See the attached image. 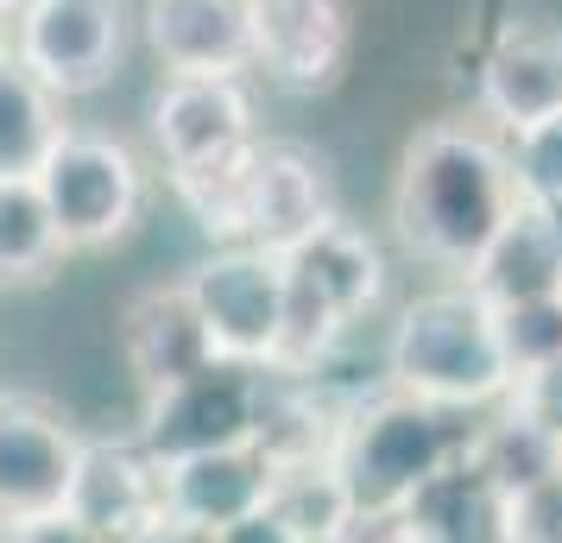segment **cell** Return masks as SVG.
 <instances>
[{
    "instance_id": "21",
    "label": "cell",
    "mask_w": 562,
    "mask_h": 543,
    "mask_svg": "<svg viewBox=\"0 0 562 543\" xmlns=\"http://www.w3.org/2000/svg\"><path fill=\"white\" fill-rule=\"evenodd\" d=\"M279 455V449H272ZM266 512H279L304 543L335 538V524L348 518V493L335 480L329 455H279L272 467V493H266Z\"/></svg>"
},
{
    "instance_id": "16",
    "label": "cell",
    "mask_w": 562,
    "mask_h": 543,
    "mask_svg": "<svg viewBox=\"0 0 562 543\" xmlns=\"http://www.w3.org/2000/svg\"><path fill=\"white\" fill-rule=\"evenodd\" d=\"M481 114L499 139L531 133L537 121L562 114V32L550 26H506L481 64Z\"/></svg>"
},
{
    "instance_id": "20",
    "label": "cell",
    "mask_w": 562,
    "mask_h": 543,
    "mask_svg": "<svg viewBox=\"0 0 562 543\" xmlns=\"http://www.w3.org/2000/svg\"><path fill=\"white\" fill-rule=\"evenodd\" d=\"M64 259L38 178H0V285H38Z\"/></svg>"
},
{
    "instance_id": "1",
    "label": "cell",
    "mask_w": 562,
    "mask_h": 543,
    "mask_svg": "<svg viewBox=\"0 0 562 543\" xmlns=\"http://www.w3.org/2000/svg\"><path fill=\"white\" fill-rule=\"evenodd\" d=\"M518 203L506 139L474 121H436L405 146L392 183V228L411 259L461 272L486 253V240Z\"/></svg>"
},
{
    "instance_id": "17",
    "label": "cell",
    "mask_w": 562,
    "mask_h": 543,
    "mask_svg": "<svg viewBox=\"0 0 562 543\" xmlns=\"http://www.w3.org/2000/svg\"><path fill=\"white\" fill-rule=\"evenodd\" d=\"M146 38L171 77H240L254 64L247 0H146Z\"/></svg>"
},
{
    "instance_id": "8",
    "label": "cell",
    "mask_w": 562,
    "mask_h": 543,
    "mask_svg": "<svg viewBox=\"0 0 562 543\" xmlns=\"http://www.w3.org/2000/svg\"><path fill=\"white\" fill-rule=\"evenodd\" d=\"M127 52L121 0H26L13 13V57L52 95H95Z\"/></svg>"
},
{
    "instance_id": "14",
    "label": "cell",
    "mask_w": 562,
    "mask_h": 543,
    "mask_svg": "<svg viewBox=\"0 0 562 543\" xmlns=\"http://www.w3.org/2000/svg\"><path fill=\"white\" fill-rule=\"evenodd\" d=\"M64 512L89 524L102 543H139L153 524H165L158 462L146 449H127V442H82Z\"/></svg>"
},
{
    "instance_id": "27",
    "label": "cell",
    "mask_w": 562,
    "mask_h": 543,
    "mask_svg": "<svg viewBox=\"0 0 562 543\" xmlns=\"http://www.w3.org/2000/svg\"><path fill=\"white\" fill-rule=\"evenodd\" d=\"M329 543H430V538H424L417 512L405 506V512H348Z\"/></svg>"
},
{
    "instance_id": "7",
    "label": "cell",
    "mask_w": 562,
    "mask_h": 543,
    "mask_svg": "<svg viewBox=\"0 0 562 543\" xmlns=\"http://www.w3.org/2000/svg\"><path fill=\"white\" fill-rule=\"evenodd\" d=\"M190 304L203 316L209 348L222 361H247V366H272L279 354V329H284V259L259 253V247H222L190 265Z\"/></svg>"
},
{
    "instance_id": "22",
    "label": "cell",
    "mask_w": 562,
    "mask_h": 543,
    "mask_svg": "<svg viewBox=\"0 0 562 543\" xmlns=\"http://www.w3.org/2000/svg\"><path fill=\"white\" fill-rule=\"evenodd\" d=\"M247 158H254V146L215 158V165L171 171L178 203L196 215V228H203L209 240H240V208H247Z\"/></svg>"
},
{
    "instance_id": "3",
    "label": "cell",
    "mask_w": 562,
    "mask_h": 543,
    "mask_svg": "<svg viewBox=\"0 0 562 543\" xmlns=\"http://www.w3.org/2000/svg\"><path fill=\"white\" fill-rule=\"evenodd\" d=\"M392 392L442 405V411H486L512 392V361L499 341V316L468 285H442L411 297L392 341H385Z\"/></svg>"
},
{
    "instance_id": "11",
    "label": "cell",
    "mask_w": 562,
    "mask_h": 543,
    "mask_svg": "<svg viewBox=\"0 0 562 543\" xmlns=\"http://www.w3.org/2000/svg\"><path fill=\"white\" fill-rule=\"evenodd\" d=\"M335 215L329 203V178H323V158L304 146H284V139H254L247 158V208H240V247L259 253H291L304 247L310 234Z\"/></svg>"
},
{
    "instance_id": "4",
    "label": "cell",
    "mask_w": 562,
    "mask_h": 543,
    "mask_svg": "<svg viewBox=\"0 0 562 543\" xmlns=\"http://www.w3.org/2000/svg\"><path fill=\"white\" fill-rule=\"evenodd\" d=\"M380 285H385L380 247L360 228H348L341 215H329L304 247L284 253V329L266 373L304 380L316 361H329V348L380 297Z\"/></svg>"
},
{
    "instance_id": "9",
    "label": "cell",
    "mask_w": 562,
    "mask_h": 543,
    "mask_svg": "<svg viewBox=\"0 0 562 543\" xmlns=\"http://www.w3.org/2000/svg\"><path fill=\"white\" fill-rule=\"evenodd\" d=\"M77 462H82V437L45 398L0 392V524L64 512Z\"/></svg>"
},
{
    "instance_id": "26",
    "label": "cell",
    "mask_w": 562,
    "mask_h": 543,
    "mask_svg": "<svg viewBox=\"0 0 562 543\" xmlns=\"http://www.w3.org/2000/svg\"><path fill=\"white\" fill-rule=\"evenodd\" d=\"M493 316H499V341H506L512 373L562 354V297L557 304H512V310H493Z\"/></svg>"
},
{
    "instance_id": "2",
    "label": "cell",
    "mask_w": 562,
    "mask_h": 543,
    "mask_svg": "<svg viewBox=\"0 0 562 543\" xmlns=\"http://www.w3.org/2000/svg\"><path fill=\"white\" fill-rule=\"evenodd\" d=\"M468 442H474L468 411L385 392L329 437V467L348 493V512H405L449 467H461Z\"/></svg>"
},
{
    "instance_id": "18",
    "label": "cell",
    "mask_w": 562,
    "mask_h": 543,
    "mask_svg": "<svg viewBox=\"0 0 562 543\" xmlns=\"http://www.w3.org/2000/svg\"><path fill=\"white\" fill-rule=\"evenodd\" d=\"M121 341H127V366H133V380L146 386V398L190 380V373H203L209 361H222L209 348V329L183 285L139 291L127 304V316H121Z\"/></svg>"
},
{
    "instance_id": "19",
    "label": "cell",
    "mask_w": 562,
    "mask_h": 543,
    "mask_svg": "<svg viewBox=\"0 0 562 543\" xmlns=\"http://www.w3.org/2000/svg\"><path fill=\"white\" fill-rule=\"evenodd\" d=\"M57 95L32 77L20 57H0V178H32L57 146Z\"/></svg>"
},
{
    "instance_id": "5",
    "label": "cell",
    "mask_w": 562,
    "mask_h": 543,
    "mask_svg": "<svg viewBox=\"0 0 562 543\" xmlns=\"http://www.w3.org/2000/svg\"><path fill=\"white\" fill-rule=\"evenodd\" d=\"M38 178V196L52 208V228L64 240V253H89V247H108L139 222V203H146V171L139 158L108 139V133H57V146L45 152V165L32 171Z\"/></svg>"
},
{
    "instance_id": "24",
    "label": "cell",
    "mask_w": 562,
    "mask_h": 543,
    "mask_svg": "<svg viewBox=\"0 0 562 543\" xmlns=\"http://www.w3.org/2000/svg\"><path fill=\"white\" fill-rule=\"evenodd\" d=\"M499 405H506V417H518L531 437H543L562 455V354L525 366V373H512V392Z\"/></svg>"
},
{
    "instance_id": "6",
    "label": "cell",
    "mask_w": 562,
    "mask_h": 543,
    "mask_svg": "<svg viewBox=\"0 0 562 543\" xmlns=\"http://www.w3.org/2000/svg\"><path fill=\"white\" fill-rule=\"evenodd\" d=\"M272 423V392H266V366L247 361H209L178 386L146 398V423H139V449L153 462H178V455H203V449H228V442H254Z\"/></svg>"
},
{
    "instance_id": "15",
    "label": "cell",
    "mask_w": 562,
    "mask_h": 543,
    "mask_svg": "<svg viewBox=\"0 0 562 543\" xmlns=\"http://www.w3.org/2000/svg\"><path fill=\"white\" fill-rule=\"evenodd\" d=\"M153 133L171 171L215 165L254 146V102L240 77H171L153 102Z\"/></svg>"
},
{
    "instance_id": "25",
    "label": "cell",
    "mask_w": 562,
    "mask_h": 543,
    "mask_svg": "<svg viewBox=\"0 0 562 543\" xmlns=\"http://www.w3.org/2000/svg\"><path fill=\"white\" fill-rule=\"evenodd\" d=\"M506 152H512V171H518V190L562 208V114H550L531 133L506 139Z\"/></svg>"
},
{
    "instance_id": "12",
    "label": "cell",
    "mask_w": 562,
    "mask_h": 543,
    "mask_svg": "<svg viewBox=\"0 0 562 543\" xmlns=\"http://www.w3.org/2000/svg\"><path fill=\"white\" fill-rule=\"evenodd\" d=\"M461 285L474 291L493 310L512 304H557L562 297V208L543 196H525L499 222V234L486 240V253L468 265Z\"/></svg>"
},
{
    "instance_id": "31",
    "label": "cell",
    "mask_w": 562,
    "mask_h": 543,
    "mask_svg": "<svg viewBox=\"0 0 562 543\" xmlns=\"http://www.w3.org/2000/svg\"><path fill=\"white\" fill-rule=\"evenodd\" d=\"M13 52V20H7V13H0V57Z\"/></svg>"
},
{
    "instance_id": "29",
    "label": "cell",
    "mask_w": 562,
    "mask_h": 543,
    "mask_svg": "<svg viewBox=\"0 0 562 543\" xmlns=\"http://www.w3.org/2000/svg\"><path fill=\"white\" fill-rule=\"evenodd\" d=\"M215 543H304V538H297L279 512H266V506H259V512L222 524V531H215Z\"/></svg>"
},
{
    "instance_id": "32",
    "label": "cell",
    "mask_w": 562,
    "mask_h": 543,
    "mask_svg": "<svg viewBox=\"0 0 562 543\" xmlns=\"http://www.w3.org/2000/svg\"><path fill=\"white\" fill-rule=\"evenodd\" d=\"M20 7H26V0H0V13H7V20H13V13H20Z\"/></svg>"
},
{
    "instance_id": "30",
    "label": "cell",
    "mask_w": 562,
    "mask_h": 543,
    "mask_svg": "<svg viewBox=\"0 0 562 543\" xmlns=\"http://www.w3.org/2000/svg\"><path fill=\"white\" fill-rule=\"evenodd\" d=\"M139 543H215V531H203V524H178V518H165V524H153Z\"/></svg>"
},
{
    "instance_id": "23",
    "label": "cell",
    "mask_w": 562,
    "mask_h": 543,
    "mask_svg": "<svg viewBox=\"0 0 562 543\" xmlns=\"http://www.w3.org/2000/svg\"><path fill=\"white\" fill-rule=\"evenodd\" d=\"M499 543H562V462L499 493Z\"/></svg>"
},
{
    "instance_id": "33",
    "label": "cell",
    "mask_w": 562,
    "mask_h": 543,
    "mask_svg": "<svg viewBox=\"0 0 562 543\" xmlns=\"http://www.w3.org/2000/svg\"><path fill=\"white\" fill-rule=\"evenodd\" d=\"M323 543H329V538H323Z\"/></svg>"
},
{
    "instance_id": "10",
    "label": "cell",
    "mask_w": 562,
    "mask_h": 543,
    "mask_svg": "<svg viewBox=\"0 0 562 543\" xmlns=\"http://www.w3.org/2000/svg\"><path fill=\"white\" fill-rule=\"evenodd\" d=\"M247 45L279 89L316 95L348 70L355 13L348 0H247Z\"/></svg>"
},
{
    "instance_id": "13",
    "label": "cell",
    "mask_w": 562,
    "mask_h": 543,
    "mask_svg": "<svg viewBox=\"0 0 562 543\" xmlns=\"http://www.w3.org/2000/svg\"><path fill=\"white\" fill-rule=\"evenodd\" d=\"M272 442H228V449H203V455H178V462H158V487H165V518L178 524H203L222 531L234 518H247L266 506L272 493Z\"/></svg>"
},
{
    "instance_id": "28",
    "label": "cell",
    "mask_w": 562,
    "mask_h": 543,
    "mask_svg": "<svg viewBox=\"0 0 562 543\" xmlns=\"http://www.w3.org/2000/svg\"><path fill=\"white\" fill-rule=\"evenodd\" d=\"M0 543H102L89 524H77L70 512L52 518H20V524H0Z\"/></svg>"
}]
</instances>
